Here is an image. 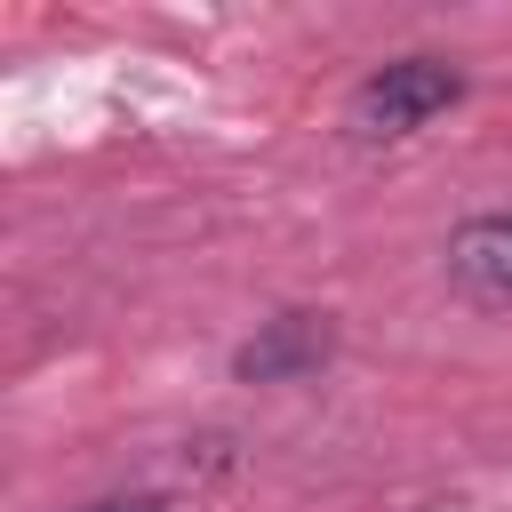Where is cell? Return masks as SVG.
<instances>
[{
    "label": "cell",
    "mask_w": 512,
    "mask_h": 512,
    "mask_svg": "<svg viewBox=\"0 0 512 512\" xmlns=\"http://www.w3.org/2000/svg\"><path fill=\"white\" fill-rule=\"evenodd\" d=\"M456 96H464V72H456L448 56H392V64H376V72L352 88L344 120H352V136L392 144V136L432 128V120H440Z\"/></svg>",
    "instance_id": "1"
},
{
    "label": "cell",
    "mask_w": 512,
    "mask_h": 512,
    "mask_svg": "<svg viewBox=\"0 0 512 512\" xmlns=\"http://www.w3.org/2000/svg\"><path fill=\"white\" fill-rule=\"evenodd\" d=\"M448 288L480 312H512V208L464 216L448 232Z\"/></svg>",
    "instance_id": "2"
},
{
    "label": "cell",
    "mask_w": 512,
    "mask_h": 512,
    "mask_svg": "<svg viewBox=\"0 0 512 512\" xmlns=\"http://www.w3.org/2000/svg\"><path fill=\"white\" fill-rule=\"evenodd\" d=\"M328 352H336L328 312H272V320L232 352V376H240V384H296V376H312Z\"/></svg>",
    "instance_id": "3"
},
{
    "label": "cell",
    "mask_w": 512,
    "mask_h": 512,
    "mask_svg": "<svg viewBox=\"0 0 512 512\" xmlns=\"http://www.w3.org/2000/svg\"><path fill=\"white\" fill-rule=\"evenodd\" d=\"M72 512H160V496H96V504H72Z\"/></svg>",
    "instance_id": "4"
}]
</instances>
